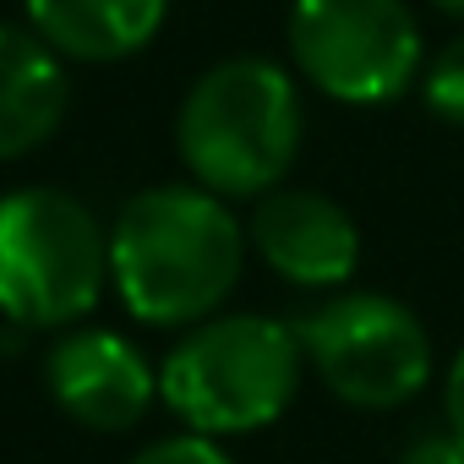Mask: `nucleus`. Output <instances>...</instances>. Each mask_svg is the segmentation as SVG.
<instances>
[{
  "mask_svg": "<svg viewBox=\"0 0 464 464\" xmlns=\"http://www.w3.org/2000/svg\"><path fill=\"white\" fill-rule=\"evenodd\" d=\"M442 410H448V431L464 442V350L448 366V388H442Z\"/></svg>",
  "mask_w": 464,
  "mask_h": 464,
  "instance_id": "nucleus-14",
  "label": "nucleus"
},
{
  "mask_svg": "<svg viewBox=\"0 0 464 464\" xmlns=\"http://www.w3.org/2000/svg\"><path fill=\"white\" fill-rule=\"evenodd\" d=\"M306 344L274 317H202L164 361V404L208 437H236L279 420L301 388Z\"/></svg>",
  "mask_w": 464,
  "mask_h": 464,
  "instance_id": "nucleus-3",
  "label": "nucleus"
},
{
  "mask_svg": "<svg viewBox=\"0 0 464 464\" xmlns=\"http://www.w3.org/2000/svg\"><path fill=\"white\" fill-rule=\"evenodd\" d=\"M66 121V66L23 28L0 23V159H23Z\"/></svg>",
  "mask_w": 464,
  "mask_h": 464,
  "instance_id": "nucleus-9",
  "label": "nucleus"
},
{
  "mask_svg": "<svg viewBox=\"0 0 464 464\" xmlns=\"http://www.w3.org/2000/svg\"><path fill=\"white\" fill-rule=\"evenodd\" d=\"M431 6H442L448 17H464V0H431Z\"/></svg>",
  "mask_w": 464,
  "mask_h": 464,
  "instance_id": "nucleus-15",
  "label": "nucleus"
},
{
  "mask_svg": "<svg viewBox=\"0 0 464 464\" xmlns=\"http://www.w3.org/2000/svg\"><path fill=\"white\" fill-rule=\"evenodd\" d=\"M290 55L339 104H388L420 72V28L404 0H295Z\"/></svg>",
  "mask_w": 464,
  "mask_h": 464,
  "instance_id": "nucleus-6",
  "label": "nucleus"
},
{
  "mask_svg": "<svg viewBox=\"0 0 464 464\" xmlns=\"http://www.w3.org/2000/svg\"><path fill=\"white\" fill-rule=\"evenodd\" d=\"M44 388L88 431H126L148 415L159 377L131 339L104 334V328H82L50 350Z\"/></svg>",
  "mask_w": 464,
  "mask_h": 464,
  "instance_id": "nucleus-7",
  "label": "nucleus"
},
{
  "mask_svg": "<svg viewBox=\"0 0 464 464\" xmlns=\"http://www.w3.org/2000/svg\"><path fill=\"white\" fill-rule=\"evenodd\" d=\"M110 236L99 218L50 186L0 197V312L23 328H61L99 306Z\"/></svg>",
  "mask_w": 464,
  "mask_h": 464,
  "instance_id": "nucleus-4",
  "label": "nucleus"
},
{
  "mask_svg": "<svg viewBox=\"0 0 464 464\" xmlns=\"http://www.w3.org/2000/svg\"><path fill=\"white\" fill-rule=\"evenodd\" d=\"M399 464H464V442H459L453 431H420V437L399 453Z\"/></svg>",
  "mask_w": 464,
  "mask_h": 464,
  "instance_id": "nucleus-13",
  "label": "nucleus"
},
{
  "mask_svg": "<svg viewBox=\"0 0 464 464\" xmlns=\"http://www.w3.org/2000/svg\"><path fill=\"white\" fill-rule=\"evenodd\" d=\"M169 0H28L34 34L72 61H126L164 28Z\"/></svg>",
  "mask_w": 464,
  "mask_h": 464,
  "instance_id": "nucleus-10",
  "label": "nucleus"
},
{
  "mask_svg": "<svg viewBox=\"0 0 464 464\" xmlns=\"http://www.w3.org/2000/svg\"><path fill=\"white\" fill-rule=\"evenodd\" d=\"M246 236L279 279L306 285V290H334L361 263L355 218L323 191H295V186L290 191H263Z\"/></svg>",
  "mask_w": 464,
  "mask_h": 464,
  "instance_id": "nucleus-8",
  "label": "nucleus"
},
{
  "mask_svg": "<svg viewBox=\"0 0 464 464\" xmlns=\"http://www.w3.org/2000/svg\"><path fill=\"white\" fill-rule=\"evenodd\" d=\"M317 377L355 410H399L431 382V339L393 295H339L295 323Z\"/></svg>",
  "mask_w": 464,
  "mask_h": 464,
  "instance_id": "nucleus-5",
  "label": "nucleus"
},
{
  "mask_svg": "<svg viewBox=\"0 0 464 464\" xmlns=\"http://www.w3.org/2000/svg\"><path fill=\"white\" fill-rule=\"evenodd\" d=\"M175 142L208 191L263 197L290 175L301 153V93L274 61H218L186 93Z\"/></svg>",
  "mask_w": 464,
  "mask_h": 464,
  "instance_id": "nucleus-2",
  "label": "nucleus"
},
{
  "mask_svg": "<svg viewBox=\"0 0 464 464\" xmlns=\"http://www.w3.org/2000/svg\"><path fill=\"white\" fill-rule=\"evenodd\" d=\"M246 263V229L208 186L137 191L110 236V274L131 317L180 328L224 306Z\"/></svg>",
  "mask_w": 464,
  "mask_h": 464,
  "instance_id": "nucleus-1",
  "label": "nucleus"
},
{
  "mask_svg": "<svg viewBox=\"0 0 464 464\" xmlns=\"http://www.w3.org/2000/svg\"><path fill=\"white\" fill-rule=\"evenodd\" d=\"M426 110L448 126H464V39H453L426 66Z\"/></svg>",
  "mask_w": 464,
  "mask_h": 464,
  "instance_id": "nucleus-11",
  "label": "nucleus"
},
{
  "mask_svg": "<svg viewBox=\"0 0 464 464\" xmlns=\"http://www.w3.org/2000/svg\"><path fill=\"white\" fill-rule=\"evenodd\" d=\"M131 464H236L208 431H180V437H164L153 448H142Z\"/></svg>",
  "mask_w": 464,
  "mask_h": 464,
  "instance_id": "nucleus-12",
  "label": "nucleus"
}]
</instances>
